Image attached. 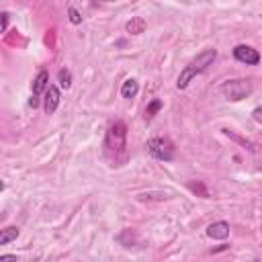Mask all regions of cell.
<instances>
[{
	"label": "cell",
	"instance_id": "cell-1",
	"mask_svg": "<svg viewBox=\"0 0 262 262\" xmlns=\"http://www.w3.org/2000/svg\"><path fill=\"white\" fill-rule=\"evenodd\" d=\"M104 156L111 166H121L127 158V125L123 121H115L107 129L104 137Z\"/></svg>",
	"mask_w": 262,
	"mask_h": 262
},
{
	"label": "cell",
	"instance_id": "cell-2",
	"mask_svg": "<svg viewBox=\"0 0 262 262\" xmlns=\"http://www.w3.org/2000/svg\"><path fill=\"white\" fill-rule=\"evenodd\" d=\"M215 58H217V49L215 47H209V49L201 51V54L193 62H190L188 66H184V70L180 72V76L176 80V88L178 90H184L186 86L190 84V80H193L195 76H199V74H203L205 70L215 62Z\"/></svg>",
	"mask_w": 262,
	"mask_h": 262
},
{
	"label": "cell",
	"instance_id": "cell-3",
	"mask_svg": "<svg viewBox=\"0 0 262 262\" xmlns=\"http://www.w3.org/2000/svg\"><path fill=\"white\" fill-rule=\"evenodd\" d=\"M146 150L156 160H162V162H172L174 160V146H172V142H168V139H164V137H152L146 144Z\"/></svg>",
	"mask_w": 262,
	"mask_h": 262
},
{
	"label": "cell",
	"instance_id": "cell-4",
	"mask_svg": "<svg viewBox=\"0 0 262 262\" xmlns=\"http://www.w3.org/2000/svg\"><path fill=\"white\" fill-rule=\"evenodd\" d=\"M221 92L228 100L238 102V100H244L246 96H250L252 84H250V80H228L221 86Z\"/></svg>",
	"mask_w": 262,
	"mask_h": 262
},
{
	"label": "cell",
	"instance_id": "cell-5",
	"mask_svg": "<svg viewBox=\"0 0 262 262\" xmlns=\"http://www.w3.org/2000/svg\"><path fill=\"white\" fill-rule=\"evenodd\" d=\"M234 58L242 64H246V66H258L260 60H262L258 49H254L250 45H236L234 47Z\"/></svg>",
	"mask_w": 262,
	"mask_h": 262
},
{
	"label": "cell",
	"instance_id": "cell-6",
	"mask_svg": "<svg viewBox=\"0 0 262 262\" xmlns=\"http://www.w3.org/2000/svg\"><path fill=\"white\" fill-rule=\"evenodd\" d=\"M60 98H62L60 88H58V86L51 84L49 88H47V92H45V98H43V109H45V115H54V113L58 111V107H60Z\"/></svg>",
	"mask_w": 262,
	"mask_h": 262
},
{
	"label": "cell",
	"instance_id": "cell-7",
	"mask_svg": "<svg viewBox=\"0 0 262 262\" xmlns=\"http://www.w3.org/2000/svg\"><path fill=\"white\" fill-rule=\"evenodd\" d=\"M207 236L211 240H228L230 238V223L228 221H215L207 228Z\"/></svg>",
	"mask_w": 262,
	"mask_h": 262
},
{
	"label": "cell",
	"instance_id": "cell-8",
	"mask_svg": "<svg viewBox=\"0 0 262 262\" xmlns=\"http://www.w3.org/2000/svg\"><path fill=\"white\" fill-rule=\"evenodd\" d=\"M49 74L45 72V70H41V72L35 76V80H33V84H31V90H33V94L35 96H39L41 92H47V88H49Z\"/></svg>",
	"mask_w": 262,
	"mask_h": 262
},
{
	"label": "cell",
	"instance_id": "cell-9",
	"mask_svg": "<svg viewBox=\"0 0 262 262\" xmlns=\"http://www.w3.org/2000/svg\"><path fill=\"white\" fill-rule=\"evenodd\" d=\"M137 92H139V82H137L135 78H127V80L123 82V86H121V96L127 98V100L135 98Z\"/></svg>",
	"mask_w": 262,
	"mask_h": 262
},
{
	"label": "cell",
	"instance_id": "cell-10",
	"mask_svg": "<svg viewBox=\"0 0 262 262\" xmlns=\"http://www.w3.org/2000/svg\"><path fill=\"white\" fill-rule=\"evenodd\" d=\"M146 19L144 16H131V21H127V25H125V29H127V33H131V35H142L144 31H146Z\"/></svg>",
	"mask_w": 262,
	"mask_h": 262
},
{
	"label": "cell",
	"instance_id": "cell-11",
	"mask_svg": "<svg viewBox=\"0 0 262 262\" xmlns=\"http://www.w3.org/2000/svg\"><path fill=\"white\" fill-rule=\"evenodd\" d=\"M21 234V230L16 228V225H8V228H4L2 232H0V246H6V244H10L12 240H16Z\"/></svg>",
	"mask_w": 262,
	"mask_h": 262
},
{
	"label": "cell",
	"instance_id": "cell-12",
	"mask_svg": "<svg viewBox=\"0 0 262 262\" xmlns=\"http://www.w3.org/2000/svg\"><path fill=\"white\" fill-rule=\"evenodd\" d=\"M162 107H164V102L160 100V98H154L148 107H146V113H144V119L146 121H152L156 115H158L160 111H162Z\"/></svg>",
	"mask_w": 262,
	"mask_h": 262
},
{
	"label": "cell",
	"instance_id": "cell-13",
	"mask_svg": "<svg viewBox=\"0 0 262 262\" xmlns=\"http://www.w3.org/2000/svg\"><path fill=\"white\" fill-rule=\"evenodd\" d=\"M58 82H60V88L68 90L70 86H72V72H70L68 68H62L58 72Z\"/></svg>",
	"mask_w": 262,
	"mask_h": 262
},
{
	"label": "cell",
	"instance_id": "cell-14",
	"mask_svg": "<svg viewBox=\"0 0 262 262\" xmlns=\"http://www.w3.org/2000/svg\"><path fill=\"white\" fill-rule=\"evenodd\" d=\"M68 16H70V23H72V25H80V23H82V14H80L74 6L68 8Z\"/></svg>",
	"mask_w": 262,
	"mask_h": 262
},
{
	"label": "cell",
	"instance_id": "cell-15",
	"mask_svg": "<svg viewBox=\"0 0 262 262\" xmlns=\"http://www.w3.org/2000/svg\"><path fill=\"white\" fill-rule=\"evenodd\" d=\"M0 16H2V27H0V31H6V27H8V19H10V14L8 12H2V14H0Z\"/></svg>",
	"mask_w": 262,
	"mask_h": 262
},
{
	"label": "cell",
	"instance_id": "cell-16",
	"mask_svg": "<svg viewBox=\"0 0 262 262\" xmlns=\"http://www.w3.org/2000/svg\"><path fill=\"white\" fill-rule=\"evenodd\" d=\"M0 262H16V256L14 254H2L0 256Z\"/></svg>",
	"mask_w": 262,
	"mask_h": 262
},
{
	"label": "cell",
	"instance_id": "cell-17",
	"mask_svg": "<svg viewBox=\"0 0 262 262\" xmlns=\"http://www.w3.org/2000/svg\"><path fill=\"white\" fill-rule=\"evenodd\" d=\"M29 107H33V109H37V107H39V98L35 96V94L29 98Z\"/></svg>",
	"mask_w": 262,
	"mask_h": 262
},
{
	"label": "cell",
	"instance_id": "cell-18",
	"mask_svg": "<svg viewBox=\"0 0 262 262\" xmlns=\"http://www.w3.org/2000/svg\"><path fill=\"white\" fill-rule=\"evenodd\" d=\"M252 115H254V119H256V121H262V107L254 109V113H252Z\"/></svg>",
	"mask_w": 262,
	"mask_h": 262
}]
</instances>
